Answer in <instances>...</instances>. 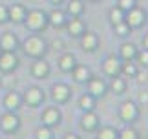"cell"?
<instances>
[{"label": "cell", "mask_w": 148, "mask_h": 139, "mask_svg": "<svg viewBox=\"0 0 148 139\" xmlns=\"http://www.w3.org/2000/svg\"><path fill=\"white\" fill-rule=\"evenodd\" d=\"M24 51L31 57H40V55H44V51H46V42H44L40 37H37V35H31L24 42Z\"/></svg>", "instance_id": "cell-1"}, {"label": "cell", "mask_w": 148, "mask_h": 139, "mask_svg": "<svg viewBox=\"0 0 148 139\" xmlns=\"http://www.w3.org/2000/svg\"><path fill=\"white\" fill-rule=\"evenodd\" d=\"M26 22H27V28H29V30L38 31V30H42V28H46L48 19H46V15H44L42 11L35 9V11H29V13H27Z\"/></svg>", "instance_id": "cell-2"}, {"label": "cell", "mask_w": 148, "mask_h": 139, "mask_svg": "<svg viewBox=\"0 0 148 139\" xmlns=\"http://www.w3.org/2000/svg\"><path fill=\"white\" fill-rule=\"evenodd\" d=\"M20 126V119L16 117L13 112H5L2 117H0V128L4 132H15Z\"/></svg>", "instance_id": "cell-3"}, {"label": "cell", "mask_w": 148, "mask_h": 139, "mask_svg": "<svg viewBox=\"0 0 148 139\" xmlns=\"http://www.w3.org/2000/svg\"><path fill=\"white\" fill-rule=\"evenodd\" d=\"M119 115H121L123 121H126V123H132V121H135V119L139 117V110H137V106H135L132 101H126V103H123Z\"/></svg>", "instance_id": "cell-4"}, {"label": "cell", "mask_w": 148, "mask_h": 139, "mask_svg": "<svg viewBox=\"0 0 148 139\" xmlns=\"http://www.w3.org/2000/svg\"><path fill=\"white\" fill-rule=\"evenodd\" d=\"M29 106H37V104H40L42 99H44V94H42V90H38L37 86H33V88H27L26 90V94L24 97H22Z\"/></svg>", "instance_id": "cell-5"}, {"label": "cell", "mask_w": 148, "mask_h": 139, "mask_svg": "<svg viewBox=\"0 0 148 139\" xmlns=\"http://www.w3.org/2000/svg\"><path fill=\"white\" fill-rule=\"evenodd\" d=\"M16 62H18V59L13 55V51H4V53H0V70H2V72L15 70Z\"/></svg>", "instance_id": "cell-6"}, {"label": "cell", "mask_w": 148, "mask_h": 139, "mask_svg": "<svg viewBox=\"0 0 148 139\" xmlns=\"http://www.w3.org/2000/svg\"><path fill=\"white\" fill-rule=\"evenodd\" d=\"M60 123V112L57 108H46L42 114V125L44 126H55Z\"/></svg>", "instance_id": "cell-7"}, {"label": "cell", "mask_w": 148, "mask_h": 139, "mask_svg": "<svg viewBox=\"0 0 148 139\" xmlns=\"http://www.w3.org/2000/svg\"><path fill=\"white\" fill-rule=\"evenodd\" d=\"M145 22V11L143 9H137V8H132L130 9V13L126 17V24L130 28H137Z\"/></svg>", "instance_id": "cell-8"}, {"label": "cell", "mask_w": 148, "mask_h": 139, "mask_svg": "<svg viewBox=\"0 0 148 139\" xmlns=\"http://www.w3.org/2000/svg\"><path fill=\"white\" fill-rule=\"evenodd\" d=\"M81 125H82V128L86 130V132H92V130H95L99 126V117L92 112V110H90V112H86V114L82 115V123Z\"/></svg>", "instance_id": "cell-9"}, {"label": "cell", "mask_w": 148, "mask_h": 139, "mask_svg": "<svg viewBox=\"0 0 148 139\" xmlns=\"http://www.w3.org/2000/svg\"><path fill=\"white\" fill-rule=\"evenodd\" d=\"M20 103H22V97H20L18 94H15V92H9V94L4 97V106L8 108L9 112L18 110V108H20Z\"/></svg>", "instance_id": "cell-10"}, {"label": "cell", "mask_w": 148, "mask_h": 139, "mask_svg": "<svg viewBox=\"0 0 148 139\" xmlns=\"http://www.w3.org/2000/svg\"><path fill=\"white\" fill-rule=\"evenodd\" d=\"M51 92H53V99L57 103H64V101H68V97H70V88H68L66 84H55Z\"/></svg>", "instance_id": "cell-11"}, {"label": "cell", "mask_w": 148, "mask_h": 139, "mask_svg": "<svg viewBox=\"0 0 148 139\" xmlns=\"http://www.w3.org/2000/svg\"><path fill=\"white\" fill-rule=\"evenodd\" d=\"M31 73L35 75L37 79H46L48 73H49V64L44 62V61H37L35 64H33V68H31Z\"/></svg>", "instance_id": "cell-12"}, {"label": "cell", "mask_w": 148, "mask_h": 139, "mask_svg": "<svg viewBox=\"0 0 148 139\" xmlns=\"http://www.w3.org/2000/svg\"><path fill=\"white\" fill-rule=\"evenodd\" d=\"M81 44H82V50H86V51H93L95 48H97V35L92 33V31H86V33L82 35Z\"/></svg>", "instance_id": "cell-13"}, {"label": "cell", "mask_w": 148, "mask_h": 139, "mask_svg": "<svg viewBox=\"0 0 148 139\" xmlns=\"http://www.w3.org/2000/svg\"><path fill=\"white\" fill-rule=\"evenodd\" d=\"M16 44H18V40L13 33H5L2 39H0V48L4 51H13L16 48Z\"/></svg>", "instance_id": "cell-14"}, {"label": "cell", "mask_w": 148, "mask_h": 139, "mask_svg": "<svg viewBox=\"0 0 148 139\" xmlns=\"http://www.w3.org/2000/svg\"><path fill=\"white\" fill-rule=\"evenodd\" d=\"M104 92H106L104 81H101V79H90V95L99 97V95H104Z\"/></svg>", "instance_id": "cell-15"}, {"label": "cell", "mask_w": 148, "mask_h": 139, "mask_svg": "<svg viewBox=\"0 0 148 139\" xmlns=\"http://www.w3.org/2000/svg\"><path fill=\"white\" fill-rule=\"evenodd\" d=\"M104 72L108 75H112V77H115V75L121 72V64H119V61L115 57H108L104 61Z\"/></svg>", "instance_id": "cell-16"}, {"label": "cell", "mask_w": 148, "mask_h": 139, "mask_svg": "<svg viewBox=\"0 0 148 139\" xmlns=\"http://www.w3.org/2000/svg\"><path fill=\"white\" fill-rule=\"evenodd\" d=\"M59 66H60L62 72H71V70L75 68V57L71 53H64L59 59Z\"/></svg>", "instance_id": "cell-17"}, {"label": "cell", "mask_w": 148, "mask_h": 139, "mask_svg": "<svg viewBox=\"0 0 148 139\" xmlns=\"http://www.w3.org/2000/svg\"><path fill=\"white\" fill-rule=\"evenodd\" d=\"M73 79L77 83H86V81H90V70L86 66H75L73 68Z\"/></svg>", "instance_id": "cell-18"}, {"label": "cell", "mask_w": 148, "mask_h": 139, "mask_svg": "<svg viewBox=\"0 0 148 139\" xmlns=\"http://www.w3.org/2000/svg\"><path fill=\"white\" fill-rule=\"evenodd\" d=\"M8 17L15 22H22L26 19V9L22 8V6H13V8L8 11Z\"/></svg>", "instance_id": "cell-19"}, {"label": "cell", "mask_w": 148, "mask_h": 139, "mask_svg": "<svg viewBox=\"0 0 148 139\" xmlns=\"http://www.w3.org/2000/svg\"><path fill=\"white\" fill-rule=\"evenodd\" d=\"M68 30H70L71 35H75V37L82 35V33H84V24H82V20H79V19H71V20H70V24H68Z\"/></svg>", "instance_id": "cell-20"}, {"label": "cell", "mask_w": 148, "mask_h": 139, "mask_svg": "<svg viewBox=\"0 0 148 139\" xmlns=\"http://www.w3.org/2000/svg\"><path fill=\"white\" fill-rule=\"evenodd\" d=\"M93 104H95L93 95H90V94L82 95L81 99H79V106H81V108L84 110V112H90V110H93Z\"/></svg>", "instance_id": "cell-21"}, {"label": "cell", "mask_w": 148, "mask_h": 139, "mask_svg": "<svg viewBox=\"0 0 148 139\" xmlns=\"http://www.w3.org/2000/svg\"><path fill=\"white\" fill-rule=\"evenodd\" d=\"M121 55H123V59H134L135 55H137V50H135V46L134 44H123L121 46Z\"/></svg>", "instance_id": "cell-22"}, {"label": "cell", "mask_w": 148, "mask_h": 139, "mask_svg": "<svg viewBox=\"0 0 148 139\" xmlns=\"http://www.w3.org/2000/svg\"><path fill=\"white\" fill-rule=\"evenodd\" d=\"M97 139H117V132L112 126H102L97 134Z\"/></svg>", "instance_id": "cell-23"}, {"label": "cell", "mask_w": 148, "mask_h": 139, "mask_svg": "<svg viewBox=\"0 0 148 139\" xmlns=\"http://www.w3.org/2000/svg\"><path fill=\"white\" fill-rule=\"evenodd\" d=\"M112 90L115 92V94H124V90H126V83H124L123 77H113L112 79Z\"/></svg>", "instance_id": "cell-24"}, {"label": "cell", "mask_w": 148, "mask_h": 139, "mask_svg": "<svg viewBox=\"0 0 148 139\" xmlns=\"http://www.w3.org/2000/svg\"><path fill=\"white\" fill-rule=\"evenodd\" d=\"M48 20L53 26H62V24H64V13H62V11H51Z\"/></svg>", "instance_id": "cell-25"}, {"label": "cell", "mask_w": 148, "mask_h": 139, "mask_svg": "<svg viewBox=\"0 0 148 139\" xmlns=\"http://www.w3.org/2000/svg\"><path fill=\"white\" fill-rule=\"evenodd\" d=\"M121 72L124 75H128V77H135V75H137V66L128 61V62H124V64L121 66Z\"/></svg>", "instance_id": "cell-26"}, {"label": "cell", "mask_w": 148, "mask_h": 139, "mask_svg": "<svg viewBox=\"0 0 148 139\" xmlns=\"http://www.w3.org/2000/svg\"><path fill=\"white\" fill-rule=\"evenodd\" d=\"M35 137L37 139H53V134H51V130H49V126H40V128H37L35 130Z\"/></svg>", "instance_id": "cell-27"}, {"label": "cell", "mask_w": 148, "mask_h": 139, "mask_svg": "<svg viewBox=\"0 0 148 139\" xmlns=\"http://www.w3.org/2000/svg\"><path fill=\"white\" fill-rule=\"evenodd\" d=\"M117 139H139V134L134 128H124L121 134H117Z\"/></svg>", "instance_id": "cell-28"}, {"label": "cell", "mask_w": 148, "mask_h": 139, "mask_svg": "<svg viewBox=\"0 0 148 139\" xmlns=\"http://www.w3.org/2000/svg\"><path fill=\"white\" fill-rule=\"evenodd\" d=\"M110 19H112V22H113V26L115 24H119V22H123V9L121 8H113L112 11H110Z\"/></svg>", "instance_id": "cell-29"}, {"label": "cell", "mask_w": 148, "mask_h": 139, "mask_svg": "<svg viewBox=\"0 0 148 139\" xmlns=\"http://www.w3.org/2000/svg\"><path fill=\"white\" fill-rule=\"evenodd\" d=\"M115 31H117V35L124 37V35L130 33V26L126 24V22H119V24H115Z\"/></svg>", "instance_id": "cell-30"}, {"label": "cell", "mask_w": 148, "mask_h": 139, "mask_svg": "<svg viewBox=\"0 0 148 139\" xmlns=\"http://www.w3.org/2000/svg\"><path fill=\"white\" fill-rule=\"evenodd\" d=\"M68 9H70V13H71L73 17H77V15H79V13L82 11V4H81V2H77V0H75V2H71L70 6H68Z\"/></svg>", "instance_id": "cell-31"}, {"label": "cell", "mask_w": 148, "mask_h": 139, "mask_svg": "<svg viewBox=\"0 0 148 139\" xmlns=\"http://www.w3.org/2000/svg\"><path fill=\"white\" fill-rule=\"evenodd\" d=\"M135 57H137V61H139L143 66H148V50H143L141 53H137Z\"/></svg>", "instance_id": "cell-32"}, {"label": "cell", "mask_w": 148, "mask_h": 139, "mask_svg": "<svg viewBox=\"0 0 148 139\" xmlns=\"http://www.w3.org/2000/svg\"><path fill=\"white\" fill-rule=\"evenodd\" d=\"M134 4H135V0H119V8L121 9H132L134 8Z\"/></svg>", "instance_id": "cell-33"}, {"label": "cell", "mask_w": 148, "mask_h": 139, "mask_svg": "<svg viewBox=\"0 0 148 139\" xmlns=\"http://www.w3.org/2000/svg\"><path fill=\"white\" fill-rule=\"evenodd\" d=\"M9 17H8V9L4 8V6H0V22H5Z\"/></svg>", "instance_id": "cell-34"}, {"label": "cell", "mask_w": 148, "mask_h": 139, "mask_svg": "<svg viewBox=\"0 0 148 139\" xmlns=\"http://www.w3.org/2000/svg\"><path fill=\"white\" fill-rule=\"evenodd\" d=\"M139 101L141 103H148V92H143V94L139 95Z\"/></svg>", "instance_id": "cell-35"}, {"label": "cell", "mask_w": 148, "mask_h": 139, "mask_svg": "<svg viewBox=\"0 0 148 139\" xmlns=\"http://www.w3.org/2000/svg\"><path fill=\"white\" fill-rule=\"evenodd\" d=\"M143 48H145V50H148V33L143 37Z\"/></svg>", "instance_id": "cell-36"}, {"label": "cell", "mask_w": 148, "mask_h": 139, "mask_svg": "<svg viewBox=\"0 0 148 139\" xmlns=\"http://www.w3.org/2000/svg\"><path fill=\"white\" fill-rule=\"evenodd\" d=\"M64 139H81V137L75 136V134H66V136H64Z\"/></svg>", "instance_id": "cell-37"}, {"label": "cell", "mask_w": 148, "mask_h": 139, "mask_svg": "<svg viewBox=\"0 0 148 139\" xmlns=\"http://www.w3.org/2000/svg\"><path fill=\"white\" fill-rule=\"evenodd\" d=\"M51 2H53V4H59V2H62V0H51Z\"/></svg>", "instance_id": "cell-38"}, {"label": "cell", "mask_w": 148, "mask_h": 139, "mask_svg": "<svg viewBox=\"0 0 148 139\" xmlns=\"http://www.w3.org/2000/svg\"><path fill=\"white\" fill-rule=\"evenodd\" d=\"M0 53H2V48H0Z\"/></svg>", "instance_id": "cell-39"}]
</instances>
